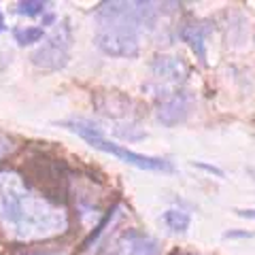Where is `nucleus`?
Wrapping results in <instances>:
<instances>
[{
    "label": "nucleus",
    "mask_w": 255,
    "mask_h": 255,
    "mask_svg": "<svg viewBox=\"0 0 255 255\" xmlns=\"http://www.w3.org/2000/svg\"><path fill=\"white\" fill-rule=\"evenodd\" d=\"M162 245L157 238L138 230H128L109 247L107 255H159Z\"/></svg>",
    "instance_id": "39448f33"
},
{
    "label": "nucleus",
    "mask_w": 255,
    "mask_h": 255,
    "mask_svg": "<svg viewBox=\"0 0 255 255\" xmlns=\"http://www.w3.org/2000/svg\"><path fill=\"white\" fill-rule=\"evenodd\" d=\"M162 221H164V226L168 228L170 232H177V234L187 232L189 226H191L189 213L181 211V209H168V211L162 215Z\"/></svg>",
    "instance_id": "1a4fd4ad"
},
{
    "label": "nucleus",
    "mask_w": 255,
    "mask_h": 255,
    "mask_svg": "<svg viewBox=\"0 0 255 255\" xmlns=\"http://www.w3.org/2000/svg\"><path fill=\"white\" fill-rule=\"evenodd\" d=\"M251 174H253V177H255V170H251Z\"/></svg>",
    "instance_id": "f3484780"
},
{
    "label": "nucleus",
    "mask_w": 255,
    "mask_h": 255,
    "mask_svg": "<svg viewBox=\"0 0 255 255\" xmlns=\"http://www.w3.org/2000/svg\"><path fill=\"white\" fill-rule=\"evenodd\" d=\"M194 166H198V168H202V170L211 172V174H217V177H223V172L217 168V166H209V164H202V162H194Z\"/></svg>",
    "instance_id": "ddd939ff"
},
{
    "label": "nucleus",
    "mask_w": 255,
    "mask_h": 255,
    "mask_svg": "<svg viewBox=\"0 0 255 255\" xmlns=\"http://www.w3.org/2000/svg\"><path fill=\"white\" fill-rule=\"evenodd\" d=\"M96 47L111 58H136L140 38L157 21L153 2H102L94 11Z\"/></svg>",
    "instance_id": "f03ea898"
},
{
    "label": "nucleus",
    "mask_w": 255,
    "mask_h": 255,
    "mask_svg": "<svg viewBox=\"0 0 255 255\" xmlns=\"http://www.w3.org/2000/svg\"><path fill=\"white\" fill-rule=\"evenodd\" d=\"M45 6H47V2H32V0H28V2H19L17 4V13L34 17V15H41L45 11Z\"/></svg>",
    "instance_id": "9b49d317"
},
{
    "label": "nucleus",
    "mask_w": 255,
    "mask_h": 255,
    "mask_svg": "<svg viewBox=\"0 0 255 255\" xmlns=\"http://www.w3.org/2000/svg\"><path fill=\"white\" fill-rule=\"evenodd\" d=\"M13 38H15V43L21 45V47L32 45V43H38L41 38H45V28H41V26L15 28V30H13Z\"/></svg>",
    "instance_id": "9d476101"
},
{
    "label": "nucleus",
    "mask_w": 255,
    "mask_h": 255,
    "mask_svg": "<svg viewBox=\"0 0 255 255\" xmlns=\"http://www.w3.org/2000/svg\"><path fill=\"white\" fill-rule=\"evenodd\" d=\"M0 226L19 241L53 238L68 230L64 209L28 187L13 170H0Z\"/></svg>",
    "instance_id": "f257e3e1"
},
{
    "label": "nucleus",
    "mask_w": 255,
    "mask_h": 255,
    "mask_svg": "<svg viewBox=\"0 0 255 255\" xmlns=\"http://www.w3.org/2000/svg\"><path fill=\"white\" fill-rule=\"evenodd\" d=\"M70 47H73V32H70L68 23L64 21L62 26L55 32H51V34L45 38V43L32 53V64L41 70H47V73L60 70L66 66L70 60Z\"/></svg>",
    "instance_id": "20e7f679"
},
{
    "label": "nucleus",
    "mask_w": 255,
    "mask_h": 255,
    "mask_svg": "<svg viewBox=\"0 0 255 255\" xmlns=\"http://www.w3.org/2000/svg\"><path fill=\"white\" fill-rule=\"evenodd\" d=\"M4 28V23H2V15H0V30H2Z\"/></svg>",
    "instance_id": "dca6fc26"
},
{
    "label": "nucleus",
    "mask_w": 255,
    "mask_h": 255,
    "mask_svg": "<svg viewBox=\"0 0 255 255\" xmlns=\"http://www.w3.org/2000/svg\"><path fill=\"white\" fill-rule=\"evenodd\" d=\"M62 126L66 130L75 132L77 136H81L87 145L98 149V151H105V153H111L119 157L122 162L134 166V168H140V170H153V172H172L174 166L164 157H155V155H142L136 153V151H130L124 145H117V142L109 140L102 130L90 119H70V122H62Z\"/></svg>",
    "instance_id": "7ed1b4c3"
},
{
    "label": "nucleus",
    "mask_w": 255,
    "mask_h": 255,
    "mask_svg": "<svg viewBox=\"0 0 255 255\" xmlns=\"http://www.w3.org/2000/svg\"><path fill=\"white\" fill-rule=\"evenodd\" d=\"M34 255H64V253H34Z\"/></svg>",
    "instance_id": "2eb2a0df"
},
{
    "label": "nucleus",
    "mask_w": 255,
    "mask_h": 255,
    "mask_svg": "<svg viewBox=\"0 0 255 255\" xmlns=\"http://www.w3.org/2000/svg\"><path fill=\"white\" fill-rule=\"evenodd\" d=\"M9 151H11V140L0 134V159H2L6 153H9Z\"/></svg>",
    "instance_id": "f8f14e48"
},
{
    "label": "nucleus",
    "mask_w": 255,
    "mask_h": 255,
    "mask_svg": "<svg viewBox=\"0 0 255 255\" xmlns=\"http://www.w3.org/2000/svg\"><path fill=\"white\" fill-rule=\"evenodd\" d=\"M187 113H189V96L185 92H170L157 105L155 115L164 126H177L185 122Z\"/></svg>",
    "instance_id": "423d86ee"
},
{
    "label": "nucleus",
    "mask_w": 255,
    "mask_h": 255,
    "mask_svg": "<svg viewBox=\"0 0 255 255\" xmlns=\"http://www.w3.org/2000/svg\"><path fill=\"white\" fill-rule=\"evenodd\" d=\"M151 70H153V77L159 81L172 83V85H181L187 77V66L183 64V60L179 58H170V55H159L151 64Z\"/></svg>",
    "instance_id": "0eeeda50"
},
{
    "label": "nucleus",
    "mask_w": 255,
    "mask_h": 255,
    "mask_svg": "<svg viewBox=\"0 0 255 255\" xmlns=\"http://www.w3.org/2000/svg\"><path fill=\"white\" fill-rule=\"evenodd\" d=\"M241 217H245V219H251V221H255V209H238L236 211Z\"/></svg>",
    "instance_id": "4468645a"
},
{
    "label": "nucleus",
    "mask_w": 255,
    "mask_h": 255,
    "mask_svg": "<svg viewBox=\"0 0 255 255\" xmlns=\"http://www.w3.org/2000/svg\"><path fill=\"white\" fill-rule=\"evenodd\" d=\"M211 28H204V23H189L181 30V38L189 45V49L196 53V58L206 64V36Z\"/></svg>",
    "instance_id": "6e6552de"
}]
</instances>
